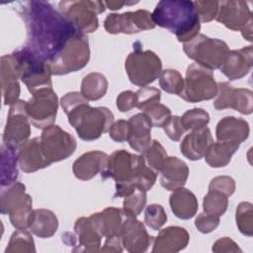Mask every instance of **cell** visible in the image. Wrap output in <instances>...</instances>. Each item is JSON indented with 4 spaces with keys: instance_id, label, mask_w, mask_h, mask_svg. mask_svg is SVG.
<instances>
[{
    "instance_id": "ffe728a7",
    "label": "cell",
    "mask_w": 253,
    "mask_h": 253,
    "mask_svg": "<svg viewBox=\"0 0 253 253\" xmlns=\"http://www.w3.org/2000/svg\"><path fill=\"white\" fill-rule=\"evenodd\" d=\"M20 78L15 58L12 54L2 55L0 58V81L4 105H12L19 100Z\"/></svg>"
},
{
    "instance_id": "3957f363",
    "label": "cell",
    "mask_w": 253,
    "mask_h": 253,
    "mask_svg": "<svg viewBox=\"0 0 253 253\" xmlns=\"http://www.w3.org/2000/svg\"><path fill=\"white\" fill-rule=\"evenodd\" d=\"M151 14L155 26L167 29L180 42H187L199 35L201 22L194 1L162 0Z\"/></svg>"
},
{
    "instance_id": "5bb4252c",
    "label": "cell",
    "mask_w": 253,
    "mask_h": 253,
    "mask_svg": "<svg viewBox=\"0 0 253 253\" xmlns=\"http://www.w3.org/2000/svg\"><path fill=\"white\" fill-rule=\"evenodd\" d=\"M89 59V40L80 32L70 41L58 59L50 66V70L52 75H65L84 68Z\"/></svg>"
},
{
    "instance_id": "b9f144b4",
    "label": "cell",
    "mask_w": 253,
    "mask_h": 253,
    "mask_svg": "<svg viewBox=\"0 0 253 253\" xmlns=\"http://www.w3.org/2000/svg\"><path fill=\"white\" fill-rule=\"evenodd\" d=\"M167 221V214L161 205L151 204L144 211V223L152 230L160 229Z\"/></svg>"
},
{
    "instance_id": "7dc6e473",
    "label": "cell",
    "mask_w": 253,
    "mask_h": 253,
    "mask_svg": "<svg viewBox=\"0 0 253 253\" xmlns=\"http://www.w3.org/2000/svg\"><path fill=\"white\" fill-rule=\"evenodd\" d=\"M219 216L202 212L196 217L195 226L201 233L207 234L216 229V227L219 225Z\"/></svg>"
},
{
    "instance_id": "7bdbcfd3",
    "label": "cell",
    "mask_w": 253,
    "mask_h": 253,
    "mask_svg": "<svg viewBox=\"0 0 253 253\" xmlns=\"http://www.w3.org/2000/svg\"><path fill=\"white\" fill-rule=\"evenodd\" d=\"M142 113H144L148 117L152 124V126L155 127H163L172 116L171 110L160 103H155L148 106L142 111Z\"/></svg>"
},
{
    "instance_id": "484cf974",
    "label": "cell",
    "mask_w": 253,
    "mask_h": 253,
    "mask_svg": "<svg viewBox=\"0 0 253 253\" xmlns=\"http://www.w3.org/2000/svg\"><path fill=\"white\" fill-rule=\"evenodd\" d=\"M160 184L168 190L174 191L185 186L189 177V167L175 156L167 157L160 170Z\"/></svg>"
},
{
    "instance_id": "4dcf8cb0",
    "label": "cell",
    "mask_w": 253,
    "mask_h": 253,
    "mask_svg": "<svg viewBox=\"0 0 253 253\" xmlns=\"http://www.w3.org/2000/svg\"><path fill=\"white\" fill-rule=\"evenodd\" d=\"M58 228V219L53 211L47 209H37L29 223L30 231L40 238H49L55 234Z\"/></svg>"
},
{
    "instance_id": "816d5d0a",
    "label": "cell",
    "mask_w": 253,
    "mask_h": 253,
    "mask_svg": "<svg viewBox=\"0 0 253 253\" xmlns=\"http://www.w3.org/2000/svg\"><path fill=\"white\" fill-rule=\"evenodd\" d=\"M212 252L215 253H222V252H242V250L240 249V247L238 246V244L233 241L231 238L229 237H221L219 239H217L211 247Z\"/></svg>"
},
{
    "instance_id": "d590c367",
    "label": "cell",
    "mask_w": 253,
    "mask_h": 253,
    "mask_svg": "<svg viewBox=\"0 0 253 253\" xmlns=\"http://www.w3.org/2000/svg\"><path fill=\"white\" fill-rule=\"evenodd\" d=\"M227 207L228 197L220 192L209 190L207 195L204 197L203 209L206 213L221 216L225 213Z\"/></svg>"
},
{
    "instance_id": "f1b7e54d",
    "label": "cell",
    "mask_w": 253,
    "mask_h": 253,
    "mask_svg": "<svg viewBox=\"0 0 253 253\" xmlns=\"http://www.w3.org/2000/svg\"><path fill=\"white\" fill-rule=\"evenodd\" d=\"M102 237L121 235V229L125 220V214L122 209L109 207L102 211L92 213L89 216Z\"/></svg>"
},
{
    "instance_id": "277c9868",
    "label": "cell",
    "mask_w": 253,
    "mask_h": 253,
    "mask_svg": "<svg viewBox=\"0 0 253 253\" xmlns=\"http://www.w3.org/2000/svg\"><path fill=\"white\" fill-rule=\"evenodd\" d=\"M145 165L142 154H132L125 149L116 150L109 155L107 166L101 173V177L102 179L112 178L115 181L114 198H125L136 189L135 178Z\"/></svg>"
},
{
    "instance_id": "681fc988",
    "label": "cell",
    "mask_w": 253,
    "mask_h": 253,
    "mask_svg": "<svg viewBox=\"0 0 253 253\" xmlns=\"http://www.w3.org/2000/svg\"><path fill=\"white\" fill-rule=\"evenodd\" d=\"M109 136L116 142H125L128 137V123L125 120L114 122L110 130Z\"/></svg>"
},
{
    "instance_id": "e575fe53",
    "label": "cell",
    "mask_w": 253,
    "mask_h": 253,
    "mask_svg": "<svg viewBox=\"0 0 253 253\" xmlns=\"http://www.w3.org/2000/svg\"><path fill=\"white\" fill-rule=\"evenodd\" d=\"M35 241L27 229H17L10 237L5 253H35Z\"/></svg>"
},
{
    "instance_id": "83f0119b",
    "label": "cell",
    "mask_w": 253,
    "mask_h": 253,
    "mask_svg": "<svg viewBox=\"0 0 253 253\" xmlns=\"http://www.w3.org/2000/svg\"><path fill=\"white\" fill-rule=\"evenodd\" d=\"M249 132V124L245 120L231 116L222 118L215 127V137L217 141L240 144L248 138Z\"/></svg>"
},
{
    "instance_id": "bcb514c9",
    "label": "cell",
    "mask_w": 253,
    "mask_h": 253,
    "mask_svg": "<svg viewBox=\"0 0 253 253\" xmlns=\"http://www.w3.org/2000/svg\"><path fill=\"white\" fill-rule=\"evenodd\" d=\"M209 190H213L230 197L235 191V181L230 176H216L211 180Z\"/></svg>"
},
{
    "instance_id": "6da1fadb",
    "label": "cell",
    "mask_w": 253,
    "mask_h": 253,
    "mask_svg": "<svg viewBox=\"0 0 253 253\" xmlns=\"http://www.w3.org/2000/svg\"><path fill=\"white\" fill-rule=\"evenodd\" d=\"M18 12L27 29L25 45L43 59L49 67L58 59L70 41L80 33L48 2H19Z\"/></svg>"
},
{
    "instance_id": "836d02e7",
    "label": "cell",
    "mask_w": 253,
    "mask_h": 253,
    "mask_svg": "<svg viewBox=\"0 0 253 253\" xmlns=\"http://www.w3.org/2000/svg\"><path fill=\"white\" fill-rule=\"evenodd\" d=\"M108 85L105 75L99 72H91L82 79L80 93L88 101H97L106 95Z\"/></svg>"
},
{
    "instance_id": "ee69618b",
    "label": "cell",
    "mask_w": 253,
    "mask_h": 253,
    "mask_svg": "<svg viewBox=\"0 0 253 253\" xmlns=\"http://www.w3.org/2000/svg\"><path fill=\"white\" fill-rule=\"evenodd\" d=\"M135 97H136L135 108L139 109L140 111H143L145 108H147L152 104L160 103L161 92L159 89L155 87L145 86V87H141L135 92Z\"/></svg>"
},
{
    "instance_id": "7402d4cb",
    "label": "cell",
    "mask_w": 253,
    "mask_h": 253,
    "mask_svg": "<svg viewBox=\"0 0 253 253\" xmlns=\"http://www.w3.org/2000/svg\"><path fill=\"white\" fill-rule=\"evenodd\" d=\"M109 155L101 150H91L79 156L72 165L74 176L82 181L93 179L99 173H102L108 162Z\"/></svg>"
},
{
    "instance_id": "d4e9b609",
    "label": "cell",
    "mask_w": 253,
    "mask_h": 253,
    "mask_svg": "<svg viewBox=\"0 0 253 253\" xmlns=\"http://www.w3.org/2000/svg\"><path fill=\"white\" fill-rule=\"evenodd\" d=\"M213 142L211 129L205 126L191 130L181 141L180 151L189 160L196 161L204 157L208 147Z\"/></svg>"
},
{
    "instance_id": "7a4b0ae2",
    "label": "cell",
    "mask_w": 253,
    "mask_h": 253,
    "mask_svg": "<svg viewBox=\"0 0 253 253\" xmlns=\"http://www.w3.org/2000/svg\"><path fill=\"white\" fill-rule=\"evenodd\" d=\"M60 105L78 136L85 141L98 139L110 130L114 114L106 107H91L89 101L77 91L68 92L60 99Z\"/></svg>"
},
{
    "instance_id": "f35d334b",
    "label": "cell",
    "mask_w": 253,
    "mask_h": 253,
    "mask_svg": "<svg viewBox=\"0 0 253 253\" xmlns=\"http://www.w3.org/2000/svg\"><path fill=\"white\" fill-rule=\"evenodd\" d=\"M159 85L166 93L179 96L184 88V78L176 69H165L159 76Z\"/></svg>"
},
{
    "instance_id": "ba28073f",
    "label": "cell",
    "mask_w": 253,
    "mask_h": 253,
    "mask_svg": "<svg viewBox=\"0 0 253 253\" xmlns=\"http://www.w3.org/2000/svg\"><path fill=\"white\" fill-rule=\"evenodd\" d=\"M183 50L186 55L197 64L210 69H219L229 47L227 43L218 39H211L199 34L193 40L184 42Z\"/></svg>"
},
{
    "instance_id": "7c38bea8",
    "label": "cell",
    "mask_w": 253,
    "mask_h": 253,
    "mask_svg": "<svg viewBox=\"0 0 253 253\" xmlns=\"http://www.w3.org/2000/svg\"><path fill=\"white\" fill-rule=\"evenodd\" d=\"M40 139L42 151L50 165L67 159L77 147L74 136L56 125L43 128Z\"/></svg>"
},
{
    "instance_id": "8fae6325",
    "label": "cell",
    "mask_w": 253,
    "mask_h": 253,
    "mask_svg": "<svg viewBox=\"0 0 253 253\" xmlns=\"http://www.w3.org/2000/svg\"><path fill=\"white\" fill-rule=\"evenodd\" d=\"M215 20L231 31H240L246 41L252 42L253 16L247 2L243 0L218 1Z\"/></svg>"
},
{
    "instance_id": "30bf717a",
    "label": "cell",
    "mask_w": 253,
    "mask_h": 253,
    "mask_svg": "<svg viewBox=\"0 0 253 253\" xmlns=\"http://www.w3.org/2000/svg\"><path fill=\"white\" fill-rule=\"evenodd\" d=\"M59 12L80 32L90 34L99 28L97 15L106 10L104 1L90 0H71L60 1L58 4Z\"/></svg>"
},
{
    "instance_id": "d6a6232c",
    "label": "cell",
    "mask_w": 253,
    "mask_h": 253,
    "mask_svg": "<svg viewBox=\"0 0 253 253\" xmlns=\"http://www.w3.org/2000/svg\"><path fill=\"white\" fill-rule=\"evenodd\" d=\"M1 172H0V185L1 188L12 185L17 182L19 170L18 149L7 146L4 143L1 145Z\"/></svg>"
},
{
    "instance_id": "603a6c76",
    "label": "cell",
    "mask_w": 253,
    "mask_h": 253,
    "mask_svg": "<svg viewBox=\"0 0 253 253\" xmlns=\"http://www.w3.org/2000/svg\"><path fill=\"white\" fill-rule=\"evenodd\" d=\"M128 123V137L129 146L143 153L151 143V128L152 124L144 113H138L129 118Z\"/></svg>"
},
{
    "instance_id": "f546056e",
    "label": "cell",
    "mask_w": 253,
    "mask_h": 253,
    "mask_svg": "<svg viewBox=\"0 0 253 253\" xmlns=\"http://www.w3.org/2000/svg\"><path fill=\"white\" fill-rule=\"evenodd\" d=\"M169 205L174 215L180 219H190L198 211L199 204L196 196L190 190L182 187L172 191Z\"/></svg>"
},
{
    "instance_id": "4316f807",
    "label": "cell",
    "mask_w": 253,
    "mask_h": 253,
    "mask_svg": "<svg viewBox=\"0 0 253 253\" xmlns=\"http://www.w3.org/2000/svg\"><path fill=\"white\" fill-rule=\"evenodd\" d=\"M18 158L19 167L25 173H33L50 166L42 151L40 137H34L24 143L18 150Z\"/></svg>"
},
{
    "instance_id": "9c48e42d",
    "label": "cell",
    "mask_w": 253,
    "mask_h": 253,
    "mask_svg": "<svg viewBox=\"0 0 253 253\" xmlns=\"http://www.w3.org/2000/svg\"><path fill=\"white\" fill-rule=\"evenodd\" d=\"M217 92V83L211 70L197 63L188 66L184 79V88L179 97L189 103H199L213 99Z\"/></svg>"
},
{
    "instance_id": "d6986e66",
    "label": "cell",
    "mask_w": 253,
    "mask_h": 253,
    "mask_svg": "<svg viewBox=\"0 0 253 253\" xmlns=\"http://www.w3.org/2000/svg\"><path fill=\"white\" fill-rule=\"evenodd\" d=\"M253 64V46L247 45L239 49L229 50L219 67L220 72L229 81L238 80L246 76Z\"/></svg>"
},
{
    "instance_id": "e0dca14e",
    "label": "cell",
    "mask_w": 253,
    "mask_h": 253,
    "mask_svg": "<svg viewBox=\"0 0 253 253\" xmlns=\"http://www.w3.org/2000/svg\"><path fill=\"white\" fill-rule=\"evenodd\" d=\"M218 92L213 101L216 110L233 109L240 114L250 115L253 112V92L247 88H234L228 82L217 83Z\"/></svg>"
},
{
    "instance_id": "9a60e30c",
    "label": "cell",
    "mask_w": 253,
    "mask_h": 253,
    "mask_svg": "<svg viewBox=\"0 0 253 253\" xmlns=\"http://www.w3.org/2000/svg\"><path fill=\"white\" fill-rule=\"evenodd\" d=\"M31 123L27 114V102L18 100L10 106L3 132V143L18 149L29 140Z\"/></svg>"
},
{
    "instance_id": "f907efd6",
    "label": "cell",
    "mask_w": 253,
    "mask_h": 253,
    "mask_svg": "<svg viewBox=\"0 0 253 253\" xmlns=\"http://www.w3.org/2000/svg\"><path fill=\"white\" fill-rule=\"evenodd\" d=\"M116 105L119 111H121L122 113L130 111L131 109L135 108V105H136L135 93L130 90L121 92L117 97Z\"/></svg>"
},
{
    "instance_id": "ac0fdd59",
    "label": "cell",
    "mask_w": 253,
    "mask_h": 253,
    "mask_svg": "<svg viewBox=\"0 0 253 253\" xmlns=\"http://www.w3.org/2000/svg\"><path fill=\"white\" fill-rule=\"evenodd\" d=\"M123 247L129 253H142L152 245L154 237L149 235L144 224L136 217L126 216L121 229Z\"/></svg>"
},
{
    "instance_id": "f5cc1de1",
    "label": "cell",
    "mask_w": 253,
    "mask_h": 253,
    "mask_svg": "<svg viewBox=\"0 0 253 253\" xmlns=\"http://www.w3.org/2000/svg\"><path fill=\"white\" fill-rule=\"evenodd\" d=\"M102 252H115L121 253L123 251V243L121 235H113L106 237L104 246L100 249Z\"/></svg>"
},
{
    "instance_id": "db71d44e",
    "label": "cell",
    "mask_w": 253,
    "mask_h": 253,
    "mask_svg": "<svg viewBox=\"0 0 253 253\" xmlns=\"http://www.w3.org/2000/svg\"><path fill=\"white\" fill-rule=\"evenodd\" d=\"M106 8L110 9V10H120L122 9L125 5H133L138 3V1H131V2H126V1H104Z\"/></svg>"
},
{
    "instance_id": "2e32d148",
    "label": "cell",
    "mask_w": 253,
    "mask_h": 253,
    "mask_svg": "<svg viewBox=\"0 0 253 253\" xmlns=\"http://www.w3.org/2000/svg\"><path fill=\"white\" fill-rule=\"evenodd\" d=\"M155 27L152 14L144 9L122 14H109L104 20V29L111 35H132L142 31L153 30Z\"/></svg>"
},
{
    "instance_id": "74e56055",
    "label": "cell",
    "mask_w": 253,
    "mask_h": 253,
    "mask_svg": "<svg viewBox=\"0 0 253 253\" xmlns=\"http://www.w3.org/2000/svg\"><path fill=\"white\" fill-rule=\"evenodd\" d=\"M146 192L135 189L130 195L126 196L123 202V212L125 216L136 217L143 211L146 205Z\"/></svg>"
},
{
    "instance_id": "c3c4849f",
    "label": "cell",
    "mask_w": 253,
    "mask_h": 253,
    "mask_svg": "<svg viewBox=\"0 0 253 253\" xmlns=\"http://www.w3.org/2000/svg\"><path fill=\"white\" fill-rule=\"evenodd\" d=\"M163 129L166 135L173 141H179L186 131L181 124V117L179 116H171L164 125Z\"/></svg>"
},
{
    "instance_id": "1f68e13d",
    "label": "cell",
    "mask_w": 253,
    "mask_h": 253,
    "mask_svg": "<svg viewBox=\"0 0 253 253\" xmlns=\"http://www.w3.org/2000/svg\"><path fill=\"white\" fill-rule=\"evenodd\" d=\"M239 145L234 142H212L204 155L205 161L211 168L225 167L231 161V157L238 150Z\"/></svg>"
},
{
    "instance_id": "52a82bcc",
    "label": "cell",
    "mask_w": 253,
    "mask_h": 253,
    "mask_svg": "<svg viewBox=\"0 0 253 253\" xmlns=\"http://www.w3.org/2000/svg\"><path fill=\"white\" fill-rule=\"evenodd\" d=\"M139 42L133 43V50L126 56L125 68L129 81L139 87L148 86L159 78L162 62L152 50H143Z\"/></svg>"
},
{
    "instance_id": "f6af8a7d",
    "label": "cell",
    "mask_w": 253,
    "mask_h": 253,
    "mask_svg": "<svg viewBox=\"0 0 253 253\" xmlns=\"http://www.w3.org/2000/svg\"><path fill=\"white\" fill-rule=\"evenodd\" d=\"M194 5L198 13L200 22L208 23L215 19L218 10V1L197 0L194 1Z\"/></svg>"
},
{
    "instance_id": "5b68a950",
    "label": "cell",
    "mask_w": 253,
    "mask_h": 253,
    "mask_svg": "<svg viewBox=\"0 0 253 253\" xmlns=\"http://www.w3.org/2000/svg\"><path fill=\"white\" fill-rule=\"evenodd\" d=\"M12 55L15 58L20 79L31 94L42 88H52V73L49 65L27 45L14 50Z\"/></svg>"
},
{
    "instance_id": "cb8c5ba5",
    "label": "cell",
    "mask_w": 253,
    "mask_h": 253,
    "mask_svg": "<svg viewBox=\"0 0 253 253\" xmlns=\"http://www.w3.org/2000/svg\"><path fill=\"white\" fill-rule=\"evenodd\" d=\"M74 233L77 244L72 248L73 252H98L101 247L102 236L95 228L90 217L81 216L74 223Z\"/></svg>"
},
{
    "instance_id": "8992f818",
    "label": "cell",
    "mask_w": 253,
    "mask_h": 253,
    "mask_svg": "<svg viewBox=\"0 0 253 253\" xmlns=\"http://www.w3.org/2000/svg\"><path fill=\"white\" fill-rule=\"evenodd\" d=\"M33 200L26 193V186L15 182L1 188L0 211L9 214L10 221L16 229H28L33 214Z\"/></svg>"
},
{
    "instance_id": "ab89813d",
    "label": "cell",
    "mask_w": 253,
    "mask_h": 253,
    "mask_svg": "<svg viewBox=\"0 0 253 253\" xmlns=\"http://www.w3.org/2000/svg\"><path fill=\"white\" fill-rule=\"evenodd\" d=\"M210 115L204 109L194 108L186 111L181 117V124L185 130H196L207 126Z\"/></svg>"
},
{
    "instance_id": "4fadbf2b",
    "label": "cell",
    "mask_w": 253,
    "mask_h": 253,
    "mask_svg": "<svg viewBox=\"0 0 253 253\" xmlns=\"http://www.w3.org/2000/svg\"><path fill=\"white\" fill-rule=\"evenodd\" d=\"M58 109V98L52 88H42L32 94L27 102V114L32 126L43 129L53 125Z\"/></svg>"
},
{
    "instance_id": "60d3db41",
    "label": "cell",
    "mask_w": 253,
    "mask_h": 253,
    "mask_svg": "<svg viewBox=\"0 0 253 253\" xmlns=\"http://www.w3.org/2000/svg\"><path fill=\"white\" fill-rule=\"evenodd\" d=\"M142 156L147 166H149L155 172H160L165 160L168 157L166 150L156 139L151 141L148 148L142 153Z\"/></svg>"
},
{
    "instance_id": "8d00e7d4",
    "label": "cell",
    "mask_w": 253,
    "mask_h": 253,
    "mask_svg": "<svg viewBox=\"0 0 253 253\" xmlns=\"http://www.w3.org/2000/svg\"><path fill=\"white\" fill-rule=\"evenodd\" d=\"M235 221L238 230L245 236L253 234V206L249 202H241L236 208Z\"/></svg>"
},
{
    "instance_id": "44dd1931",
    "label": "cell",
    "mask_w": 253,
    "mask_h": 253,
    "mask_svg": "<svg viewBox=\"0 0 253 253\" xmlns=\"http://www.w3.org/2000/svg\"><path fill=\"white\" fill-rule=\"evenodd\" d=\"M190 235L181 226L172 225L161 229L153 240V253H177L185 249L189 243Z\"/></svg>"
}]
</instances>
